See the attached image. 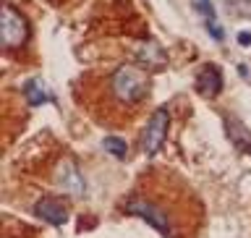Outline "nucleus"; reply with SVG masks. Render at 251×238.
Returning a JSON list of instances; mask_svg holds the SVG:
<instances>
[{
    "label": "nucleus",
    "instance_id": "f257e3e1",
    "mask_svg": "<svg viewBox=\"0 0 251 238\" xmlns=\"http://www.w3.org/2000/svg\"><path fill=\"white\" fill-rule=\"evenodd\" d=\"M113 92L121 102H139L147 94V76L141 68L121 66L113 74Z\"/></svg>",
    "mask_w": 251,
    "mask_h": 238
},
{
    "label": "nucleus",
    "instance_id": "f03ea898",
    "mask_svg": "<svg viewBox=\"0 0 251 238\" xmlns=\"http://www.w3.org/2000/svg\"><path fill=\"white\" fill-rule=\"evenodd\" d=\"M168 126H170V113L168 107H157L152 118H149L144 136H141V147H144L147 155H157L160 147L165 144V136H168Z\"/></svg>",
    "mask_w": 251,
    "mask_h": 238
},
{
    "label": "nucleus",
    "instance_id": "7ed1b4c3",
    "mask_svg": "<svg viewBox=\"0 0 251 238\" xmlns=\"http://www.w3.org/2000/svg\"><path fill=\"white\" fill-rule=\"evenodd\" d=\"M29 39V21L11 5L3 8V45L8 50H19Z\"/></svg>",
    "mask_w": 251,
    "mask_h": 238
},
{
    "label": "nucleus",
    "instance_id": "20e7f679",
    "mask_svg": "<svg viewBox=\"0 0 251 238\" xmlns=\"http://www.w3.org/2000/svg\"><path fill=\"white\" fill-rule=\"evenodd\" d=\"M126 212H131V215H136L141 220H147L149 225L154 228V231H160L162 236H170V223H168V215L160 210V207H154L149 199H144V196H131L128 202H126Z\"/></svg>",
    "mask_w": 251,
    "mask_h": 238
},
{
    "label": "nucleus",
    "instance_id": "39448f33",
    "mask_svg": "<svg viewBox=\"0 0 251 238\" xmlns=\"http://www.w3.org/2000/svg\"><path fill=\"white\" fill-rule=\"evenodd\" d=\"M58 186L71 196H84V178H81V173H78L76 162L66 160L58 168Z\"/></svg>",
    "mask_w": 251,
    "mask_h": 238
},
{
    "label": "nucleus",
    "instance_id": "423d86ee",
    "mask_svg": "<svg viewBox=\"0 0 251 238\" xmlns=\"http://www.w3.org/2000/svg\"><path fill=\"white\" fill-rule=\"evenodd\" d=\"M34 215H39L42 220H47L50 225H63L68 220V212L66 207L58 202V199H52V196H45V199H39L34 204Z\"/></svg>",
    "mask_w": 251,
    "mask_h": 238
},
{
    "label": "nucleus",
    "instance_id": "0eeeda50",
    "mask_svg": "<svg viewBox=\"0 0 251 238\" xmlns=\"http://www.w3.org/2000/svg\"><path fill=\"white\" fill-rule=\"evenodd\" d=\"M196 89L201 94H207V97L220 94V89H223V74H220V68L217 66H204L199 71V76H196Z\"/></svg>",
    "mask_w": 251,
    "mask_h": 238
},
{
    "label": "nucleus",
    "instance_id": "6e6552de",
    "mask_svg": "<svg viewBox=\"0 0 251 238\" xmlns=\"http://www.w3.org/2000/svg\"><path fill=\"white\" fill-rule=\"evenodd\" d=\"M24 97H26V102L31 107H37V105L50 102V92H47L42 79H31V81H26V86H24Z\"/></svg>",
    "mask_w": 251,
    "mask_h": 238
},
{
    "label": "nucleus",
    "instance_id": "1a4fd4ad",
    "mask_svg": "<svg viewBox=\"0 0 251 238\" xmlns=\"http://www.w3.org/2000/svg\"><path fill=\"white\" fill-rule=\"evenodd\" d=\"M102 149L110 152L113 157H118V160H123V157L128 155V144H126L123 139H118V136H107L105 141H102Z\"/></svg>",
    "mask_w": 251,
    "mask_h": 238
},
{
    "label": "nucleus",
    "instance_id": "9d476101",
    "mask_svg": "<svg viewBox=\"0 0 251 238\" xmlns=\"http://www.w3.org/2000/svg\"><path fill=\"white\" fill-rule=\"evenodd\" d=\"M141 60L147 63V68H149V66H162V63H165V55H162V50H160L157 45H149V50H144Z\"/></svg>",
    "mask_w": 251,
    "mask_h": 238
},
{
    "label": "nucleus",
    "instance_id": "9b49d317",
    "mask_svg": "<svg viewBox=\"0 0 251 238\" xmlns=\"http://www.w3.org/2000/svg\"><path fill=\"white\" fill-rule=\"evenodd\" d=\"M196 11H201L204 16H209V19H215V8H212L209 0H196Z\"/></svg>",
    "mask_w": 251,
    "mask_h": 238
},
{
    "label": "nucleus",
    "instance_id": "f8f14e48",
    "mask_svg": "<svg viewBox=\"0 0 251 238\" xmlns=\"http://www.w3.org/2000/svg\"><path fill=\"white\" fill-rule=\"evenodd\" d=\"M207 31H209V34L215 37V39H223V37H225V34H223V29H220V24H217L215 19H209V21H207Z\"/></svg>",
    "mask_w": 251,
    "mask_h": 238
},
{
    "label": "nucleus",
    "instance_id": "ddd939ff",
    "mask_svg": "<svg viewBox=\"0 0 251 238\" xmlns=\"http://www.w3.org/2000/svg\"><path fill=\"white\" fill-rule=\"evenodd\" d=\"M238 45H243V47L251 45V31H241V34H238Z\"/></svg>",
    "mask_w": 251,
    "mask_h": 238
}]
</instances>
